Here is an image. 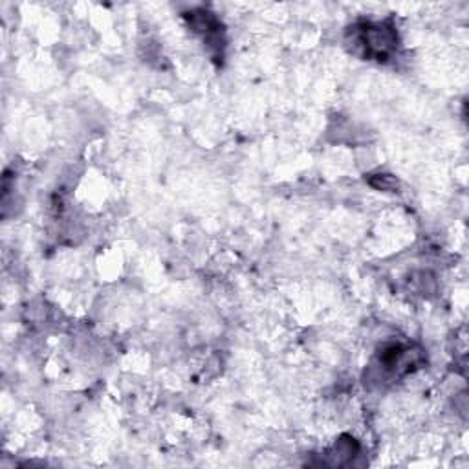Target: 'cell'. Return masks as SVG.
<instances>
[{
	"label": "cell",
	"mask_w": 469,
	"mask_h": 469,
	"mask_svg": "<svg viewBox=\"0 0 469 469\" xmlns=\"http://www.w3.org/2000/svg\"><path fill=\"white\" fill-rule=\"evenodd\" d=\"M376 180H370V184L374 185L376 189H381V191H390V189H396L398 187V180L390 174H377Z\"/></svg>",
	"instance_id": "1"
}]
</instances>
